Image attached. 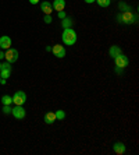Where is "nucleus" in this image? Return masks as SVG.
Wrapping results in <instances>:
<instances>
[{"instance_id":"b1692460","label":"nucleus","mask_w":139,"mask_h":155,"mask_svg":"<svg viewBox=\"0 0 139 155\" xmlns=\"http://www.w3.org/2000/svg\"><path fill=\"white\" fill-rule=\"evenodd\" d=\"M86 3H93V2H96V0H85Z\"/></svg>"},{"instance_id":"f8f14e48","label":"nucleus","mask_w":139,"mask_h":155,"mask_svg":"<svg viewBox=\"0 0 139 155\" xmlns=\"http://www.w3.org/2000/svg\"><path fill=\"white\" fill-rule=\"evenodd\" d=\"M56 120L57 119H56V113L54 112H49L45 115V123H46V124H52V123H54Z\"/></svg>"},{"instance_id":"7ed1b4c3","label":"nucleus","mask_w":139,"mask_h":155,"mask_svg":"<svg viewBox=\"0 0 139 155\" xmlns=\"http://www.w3.org/2000/svg\"><path fill=\"white\" fill-rule=\"evenodd\" d=\"M114 60H115V66H117L118 69H125V67L128 66V63H129L128 58H127V56H124L122 53H120L118 56H115Z\"/></svg>"},{"instance_id":"393cba45","label":"nucleus","mask_w":139,"mask_h":155,"mask_svg":"<svg viewBox=\"0 0 139 155\" xmlns=\"http://www.w3.org/2000/svg\"><path fill=\"white\" fill-rule=\"evenodd\" d=\"M0 69H2V63H0Z\"/></svg>"},{"instance_id":"f257e3e1","label":"nucleus","mask_w":139,"mask_h":155,"mask_svg":"<svg viewBox=\"0 0 139 155\" xmlns=\"http://www.w3.org/2000/svg\"><path fill=\"white\" fill-rule=\"evenodd\" d=\"M61 38H63V42H64L65 45H70V46H72V45L77 42V34H75V31L71 28H65L63 35H61Z\"/></svg>"},{"instance_id":"f3484780","label":"nucleus","mask_w":139,"mask_h":155,"mask_svg":"<svg viewBox=\"0 0 139 155\" xmlns=\"http://www.w3.org/2000/svg\"><path fill=\"white\" fill-rule=\"evenodd\" d=\"M54 113H56V119H58V120H63L65 117L64 110H57V112H54Z\"/></svg>"},{"instance_id":"4be33fe9","label":"nucleus","mask_w":139,"mask_h":155,"mask_svg":"<svg viewBox=\"0 0 139 155\" xmlns=\"http://www.w3.org/2000/svg\"><path fill=\"white\" fill-rule=\"evenodd\" d=\"M29 3L31 4H38L39 3V0H29Z\"/></svg>"},{"instance_id":"9b49d317","label":"nucleus","mask_w":139,"mask_h":155,"mask_svg":"<svg viewBox=\"0 0 139 155\" xmlns=\"http://www.w3.org/2000/svg\"><path fill=\"white\" fill-rule=\"evenodd\" d=\"M113 150H114V152L117 155H122L125 152V145L122 144V143H115L114 147H113Z\"/></svg>"},{"instance_id":"20e7f679","label":"nucleus","mask_w":139,"mask_h":155,"mask_svg":"<svg viewBox=\"0 0 139 155\" xmlns=\"http://www.w3.org/2000/svg\"><path fill=\"white\" fill-rule=\"evenodd\" d=\"M4 58H6V60L8 61V63H14V61H17L18 59V51L17 49H7V52L4 53Z\"/></svg>"},{"instance_id":"0eeeda50","label":"nucleus","mask_w":139,"mask_h":155,"mask_svg":"<svg viewBox=\"0 0 139 155\" xmlns=\"http://www.w3.org/2000/svg\"><path fill=\"white\" fill-rule=\"evenodd\" d=\"M52 51H53L54 56H56V58H58V59H63L65 56V49H64V46H63V45H54Z\"/></svg>"},{"instance_id":"4468645a","label":"nucleus","mask_w":139,"mask_h":155,"mask_svg":"<svg viewBox=\"0 0 139 155\" xmlns=\"http://www.w3.org/2000/svg\"><path fill=\"white\" fill-rule=\"evenodd\" d=\"M61 25H63V28H71V25H72V20L71 18H63V21H61Z\"/></svg>"},{"instance_id":"1a4fd4ad","label":"nucleus","mask_w":139,"mask_h":155,"mask_svg":"<svg viewBox=\"0 0 139 155\" xmlns=\"http://www.w3.org/2000/svg\"><path fill=\"white\" fill-rule=\"evenodd\" d=\"M40 10L45 13V14H52V11H53V7H52V4L49 3V2H43L42 4H40Z\"/></svg>"},{"instance_id":"6e6552de","label":"nucleus","mask_w":139,"mask_h":155,"mask_svg":"<svg viewBox=\"0 0 139 155\" xmlns=\"http://www.w3.org/2000/svg\"><path fill=\"white\" fill-rule=\"evenodd\" d=\"M10 46H11V39L8 38V36H2L0 38V48L2 49H10Z\"/></svg>"},{"instance_id":"2eb2a0df","label":"nucleus","mask_w":139,"mask_h":155,"mask_svg":"<svg viewBox=\"0 0 139 155\" xmlns=\"http://www.w3.org/2000/svg\"><path fill=\"white\" fill-rule=\"evenodd\" d=\"M121 53V49L118 46H111L110 48V56L111 58H115V56H118V54Z\"/></svg>"},{"instance_id":"f03ea898","label":"nucleus","mask_w":139,"mask_h":155,"mask_svg":"<svg viewBox=\"0 0 139 155\" xmlns=\"http://www.w3.org/2000/svg\"><path fill=\"white\" fill-rule=\"evenodd\" d=\"M117 18H118V21H122L124 24H132V22L135 21V18H134V14H132L131 10L124 11V13L120 14Z\"/></svg>"},{"instance_id":"6ab92c4d","label":"nucleus","mask_w":139,"mask_h":155,"mask_svg":"<svg viewBox=\"0 0 139 155\" xmlns=\"http://www.w3.org/2000/svg\"><path fill=\"white\" fill-rule=\"evenodd\" d=\"M3 112L6 113V115H8V113H11V108H10V105H4Z\"/></svg>"},{"instance_id":"a878e982","label":"nucleus","mask_w":139,"mask_h":155,"mask_svg":"<svg viewBox=\"0 0 139 155\" xmlns=\"http://www.w3.org/2000/svg\"><path fill=\"white\" fill-rule=\"evenodd\" d=\"M0 80H2V77H0Z\"/></svg>"},{"instance_id":"5701e85b","label":"nucleus","mask_w":139,"mask_h":155,"mask_svg":"<svg viewBox=\"0 0 139 155\" xmlns=\"http://www.w3.org/2000/svg\"><path fill=\"white\" fill-rule=\"evenodd\" d=\"M3 58H4V53H3L2 51H0V59H3Z\"/></svg>"},{"instance_id":"a211bd4d","label":"nucleus","mask_w":139,"mask_h":155,"mask_svg":"<svg viewBox=\"0 0 139 155\" xmlns=\"http://www.w3.org/2000/svg\"><path fill=\"white\" fill-rule=\"evenodd\" d=\"M96 2L100 7H107V6L110 4V0H96Z\"/></svg>"},{"instance_id":"dca6fc26","label":"nucleus","mask_w":139,"mask_h":155,"mask_svg":"<svg viewBox=\"0 0 139 155\" xmlns=\"http://www.w3.org/2000/svg\"><path fill=\"white\" fill-rule=\"evenodd\" d=\"M2 102H3V105H10L11 102H13V97H10V95H3V97H2Z\"/></svg>"},{"instance_id":"aec40b11","label":"nucleus","mask_w":139,"mask_h":155,"mask_svg":"<svg viewBox=\"0 0 139 155\" xmlns=\"http://www.w3.org/2000/svg\"><path fill=\"white\" fill-rule=\"evenodd\" d=\"M43 20H45L46 24H50V22H52V17H50L49 14H45V18H43Z\"/></svg>"},{"instance_id":"9d476101","label":"nucleus","mask_w":139,"mask_h":155,"mask_svg":"<svg viewBox=\"0 0 139 155\" xmlns=\"http://www.w3.org/2000/svg\"><path fill=\"white\" fill-rule=\"evenodd\" d=\"M65 7V2L64 0H54L53 2V8L56 11H63Z\"/></svg>"},{"instance_id":"412c9836","label":"nucleus","mask_w":139,"mask_h":155,"mask_svg":"<svg viewBox=\"0 0 139 155\" xmlns=\"http://www.w3.org/2000/svg\"><path fill=\"white\" fill-rule=\"evenodd\" d=\"M58 18H61V20H63V18H65V13H64V10H63V11H58Z\"/></svg>"},{"instance_id":"ddd939ff","label":"nucleus","mask_w":139,"mask_h":155,"mask_svg":"<svg viewBox=\"0 0 139 155\" xmlns=\"http://www.w3.org/2000/svg\"><path fill=\"white\" fill-rule=\"evenodd\" d=\"M10 74H11V69H10V67H2V69H0V77H2V78L7 80L8 77H10Z\"/></svg>"},{"instance_id":"39448f33","label":"nucleus","mask_w":139,"mask_h":155,"mask_svg":"<svg viewBox=\"0 0 139 155\" xmlns=\"http://www.w3.org/2000/svg\"><path fill=\"white\" fill-rule=\"evenodd\" d=\"M27 101V95L22 91H17L14 95H13V102L15 105H24V102Z\"/></svg>"},{"instance_id":"423d86ee","label":"nucleus","mask_w":139,"mask_h":155,"mask_svg":"<svg viewBox=\"0 0 139 155\" xmlns=\"http://www.w3.org/2000/svg\"><path fill=\"white\" fill-rule=\"evenodd\" d=\"M11 113L14 115L15 119H24L25 117V109L22 108V105H17L14 109H11Z\"/></svg>"}]
</instances>
